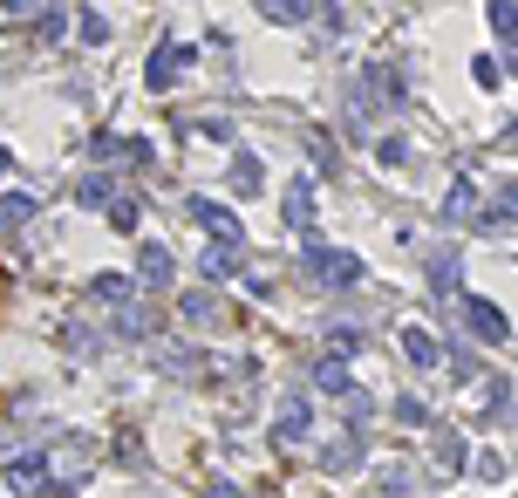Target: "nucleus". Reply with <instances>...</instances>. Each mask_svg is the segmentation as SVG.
<instances>
[{
  "mask_svg": "<svg viewBox=\"0 0 518 498\" xmlns=\"http://www.w3.org/2000/svg\"><path fill=\"white\" fill-rule=\"evenodd\" d=\"M484 21L498 41H512V76H518V0H484Z\"/></svg>",
  "mask_w": 518,
  "mask_h": 498,
  "instance_id": "10",
  "label": "nucleus"
},
{
  "mask_svg": "<svg viewBox=\"0 0 518 498\" xmlns=\"http://www.w3.org/2000/svg\"><path fill=\"white\" fill-rule=\"evenodd\" d=\"M75 198H82V205H89V212H110L116 198V178H103V171H89V178H82V185H75Z\"/></svg>",
  "mask_w": 518,
  "mask_h": 498,
  "instance_id": "14",
  "label": "nucleus"
},
{
  "mask_svg": "<svg viewBox=\"0 0 518 498\" xmlns=\"http://www.w3.org/2000/svg\"><path fill=\"white\" fill-rule=\"evenodd\" d=\"M259 14H266V21H280V28H294V21L314 14V0H259Z\"/></svg>",
  "mask_w": 518,
  "mask_h": 498,
  "instance_id": "18",
  "label": "nucleus"
},
{
  "mask_svg": "<svg viewBox=\"0 0 518 498\" xmlns=\"http://www.w3.org/2000/svg\"><path fill=\"white\" fill-rule=\"evenodd\" d=\"M430 287H437V301H450V294H457V253H437V260H430Z\"/></svg>",
  "mask_w": 518,
  "mask_h": 498,
  "instance_id": "19",
  "label": "nucleus"
},
{
  "mask_svg": "<svg viewBox=\"0 0 518 498\" xmlns=\"http://www.w3.org/2000/svg\"><path fill=\"white\" fill-rule=\"evenodd\" d=\"M471 76H478V89H498V82H505V69H498L491 55H478V62H471Z\"/></svg>",
  "mask_w": 518,
  "mask_h": 498,
  "instance_id": "28",
  "label": "nucleus"
},
{
  "mask_svg": "<svg viewBox=\"0 0 518 498\" xmlns=\"http://www.w3.org/2000/svg\"><path fill=\"white\" fill-rule=\"evenodd\" d=\"M437 464H444V471H464V437H457V430H437Z\"/></svg>",
  "mask_w": 518,
  "mask_h": 498,
  "instance_id": "20",
  "label": "nucleus"
},
{
  "mask_svg": "<svg viewBox=\"0 0 518 498\" xmlns=\"http://www.w3.org/2000/svg\"><path fill=\"white\" fill-rule=\"evenodd\" d=\"M185 321H198V328H212V321H219V307L205 301V294H191V301H185Z\"/></svg>",
  "mask_w": 518,
  "mask_h": 498,
  "instance_id": "27",
  "label": "nucleus"
},
{
  "mask_svg": "<svg viewBox=\"0 0 518 498\" xmlns=\"http://www.w3.org/2000/svg\"><path fill=\"white\" fill-rule=\"evenodd\" d=\"M191 130H198V137H212V144H232V116H198Z\"/></svg>",
  "mask_w": 518,
  "mask_h": 498,
  "instance_id": "26",
  "label": "nucleus"
},
{
  "mask_svg": "<svg viewBox=\"0 0 518 498\" xmlns=\"http://www.w3.org/2000/svg\"><path fill=\"white\" fill-rule=\"evenodd\" d=\"M478 219H484V226H505V219H518V185H498V192L484 198Z\"/></svg>",
  "mask_w": 518,
  "mask_h": 498,
  "instance_id": "16",
  "label": "nucleus"
},
{
  "mask_svg": "<svg viewBox=\"0 0 518 498\" xmlns=\"http://www.w3.org/2000/svg\"><path fill=\"white\" fill-rule=\"evenodd\" d=\"M464 321H471V335H478V342H512V321H505V307L464 301Z\"/></svg>",
  "mask_w": 518,
  "mask_h": 498,
  "instance_id": "7",
  "label": "nucleus"
},
{
  "mask_svg": "<svg viewBox=\"0 0 518 498\" xmlns=\"http://www.w3.org/2000/svg\"><path fill=\"white\" fill-rule=\"evenodd\" d=\"M403 355L416 362V369H437V362H444V348H437L430 328H403Z\"/></svg>",
  "mask_w": 518,
  "mask_h": 498,
  "instance_id": "13",
  "label": "nucleus"
},
{
  "mask_svg": "<svg viewBox=\"0 0 518 498\" xmlns=\"http://www.w3.org/2000/svg\"><path fill=\"white\" fill-rule=\"evenodd\" d=\"M484 417H505V410H512V383H505V376H491V383H484V403H478Z\"/></svg>",
  "mask_w": 518,
  "mask_h": 498,
  "instance_id": "22",
  "label": "nucleus"
},
{
  "mask_svg": "<svg viewBox=\"0 0 518 498\" xmlns=\"http://www.w3.org/2000/svg\"><path fill=\"white\" fill-rule=\"evenodd\" d=\"M471 212H484V205H478V185H471V178H457L450 198H444V219H471Z\"/></svg>",
  "mask_w": 518,
  "mask_h": 498,
  "instance_id": "17",
  "label": "nucleus"
},
{
  "mask_svg": "<svg viewBox=\"0 0 518 498\" xmlns=\"http://www.w3.org/2000/svg\"><path fill=\"white\" fill-rule=\"evenodd\" d=\"M0 478H7L14 492H35V485H55V464L41 458V451H21V458L0 464Z\"/></svg>",
  "mask_w": 518,
  "mask_h": 498,
  "instance_id": "4",
  "label": "nucleus"
},
{
  "mask_svg": "<svg viewBox=\"0 0 518 498\" xmlns=\"http://www.w3.org/2000/svg\"><path fill=\"white\" fill-rule=\"evenodd\" d=\"M75 21H82V41H89V48H103V41H110V21H103V7H75Z\"/></svg>",
  "mask_w": 518,
  "mask_h": 498,
  "instance_id": "21",
  "label": "nucleus"
},
{
  "mask_svg": "<svg viewBox=\"0 0 518 498\" xmlns=\"http://www.w3.org/2000/svg\"><path fill=\"white\" fill-rule=\"evenodd\" d=\"M232 192H239V198H259V192H266V164H259L253 151L232 157Z\"/></svg>",
  "mask_w": 518,
  "mask_h": 498,
  "instance_id": "11",
  "label": "nucleus"
},
{
  "mask_svg": "<svg viewBox=\"0 0 518 498\" xmlns=\"http://www.w3.org/2000/svg\"><path fill=\"white\" fill-rule=\"evenodd\" d=\"M137 294H144V287H137L130 273H96V280H89V307H103V314H130Z\"/></svg>",
  "mask_w": 518,
  "mask_h": 498,
  "instance_id": "2",
  "label": "nucleus"
},
{
  "mask_svg": "<svg viewBox=\"0 0 518 498\" xmlns=\"http://www.w3.org/2000/svg\"><path fill=\"white\" fill-rule=\"evenodd\" d=\"M375 157H382V164H403L409 144H403V137H382V144H375Z\"/></svg>",
  "mask_w": 518,
  "mask_h": 498,
  "instance_id": "31",
  "label": "nucleus"
},
{
  "mask_svg": "<svg viewBox=\"0 0 518 498\" xmlns=\"http://www.w3.org/2000/svg\"><path fill=\"white\" fill-rule=\"evenodd\" d=\"M35 212H41V205H35L28 192H7V198H0V239H14V232L28 226Z\"/></svg>",
  "mask_w": 518,
  "mask_h": 498,
  "instance_id": "12",
  "label": "nucleus"
},
{
  "mask_svg": "<svg viewBox=\"0 0 518 498\" xmlns=\"http://www.w3.org/2000/svg\"><path fill=\"white\" fill-rule=\"evenodd\" d=\"M0 14H35V0H0Z\"/></svg>",
  "mask_w": 518,
  "mask_h": 498,
  "instance_id": "32",
  "label": "nucleus"
},
{
  "mask_svg": "<svg viewBox=\"0 0 518 498\" xmlns=\"http://www.w3.org/2000/svg\"><path fill=\"white\" fill-rule=\"evenodd\" d=\"M7 171H14V151H7V144H0V178H7Z\"/></svg>",
  "mask_w": 518,
  "mask_h": 498,
  "instance_id": "34",
  "label": "nucleus"
},
{
  "mask_svg": "<svg viewBox=\"0 0 518 498\" xmlns=\"http://www.w3.org/2000/svg\"><path fill=\"white\" fill-rule=\"evenodd\" d=\"M198 273H205V280H212V287H219V280H232V273H239V246H205V260H198Z\"/></svg>",
  "mask_w": 518,
  "mask_h": 498,
  "instance_id": "15",
  "label": "nucleus"
},
{
  "mask_svg": "<svg viewBox=\"0 0 518 498\" xmlns=\"http://www.w3.org/2000/svg\"><path fill=\"white\" fill-rule=\"evenodd\" d=\"M171 273H178V260H171V246H157V239H144V260H137V287H144V294H157V287H171Z\"/></svg>",
  "mask_w": 518,
  "mask_h": 498,
  "instance_id": "6",
  "label": "nucleus"
},
{
  "mask_svg": "<svg viewBox=\"0 0 518 498\" xmlns=\"http://www.w3.org/2000/svg\"><path fill=\"white\" fill-rule=\"evenodd\" d=\"M505 144H518V123H512V130H505Z\"/></svg>",
  "mask_w": 518,
  "mask_h": 498,
  "instance_id": "35",
  "label": "nucleus"
},
{
  "mask_svg": "<svg viewBox=\"0 0 518 498\" xmlns=\"http://www.w3.org/2000/svg\"><path fill=\"white\" fill-rule=\"evenodd\" d=\"M355 348H362V328H348V321H341V328H328V355H341V362H348Z\"/></svg>",
  "mask_w": 518,
  "mask_h": 498,
  "instance_id": "23",
  "label": "nucleus"
},
{
  "mask_svg": "<svg viewBox=\"0 0 518 498\" xmlns=\"http://www.w3.org/2000/svg\"><path fill=\"white\" fill-rule=\"evenodd\" d=\"M69 35V14H62V7H55V14H41V41H62Z\"/></svg>",
  "mask_w": 518,
  "mask_h": 498,
  "instance_id": "30",
  "label": "nucleus"
},
{
  "mask_svg": "<svg viewBox=\"0 0 518 498\" xmlns=\"http://www.w3.org/2000/svg\"><path fill=\"white\" fill-rule=\"evenodd\" d=\"M478 478H484V485H505V458H498V451H484V458H478Z\"/></svg>",
  "mask_w": 518,
  "mask_h": 498,
  "instance_id": "29",
  "label": "nucleus"
},
{
  "mask_svg": "<svg viewBox=\"0 0 518 498\" xmlns=\"http://www.w3.org/2000/svg\"><path fill=\"white\" fill-rule=\"evenodd\" d=\"M307 273L334 287V294H348V287H362V260L355 253H341V246H321V239H307Z\"/></svg>",
  "mask_w": 518,
  "mask_h": 498,
  "instance_id": "1",
  "label": "nucleus"
},
{
  "mask_svg": "<svg viewBox=\"0 0 518 498\" xmlns=\"http://www.w3.org/2000/svg\"><path fill=\"white\" fill-rule=\"evenodd\" d=\"M191 219L212 232V239H225V246H246V226H239L225 205H212V198H191Z\"/></svg>",
  "mask_w": 518,
  "mask_h": 498,
  "instance_id": "5",
  "label": "nucleus"
},
{
  "mask_svg": "<svg viewBox=\"0 0 518 498\" xmlns=\"http://www.w3.org/2000/svg\"><path fill=\"white\" fill-rule=\"evenodd\" d=\"M185 69H191V48H185V41H164V48L150 55V76L144 82L164 96V89H178V82H185Z\"/></svg>",
  "mask_w": 518,
  "mask_h": 498,
  "instance_id": "3",
  "label": "nucleus"
},
{
  "mask_svg": "<svg viewBox=\"0 0 518 498\" xmlns=\"http://www.w3.org/2000/svg\"><path fill=\"white\" fill-rule=\"evenodd\" d=\"M307 430H314V403H307V396H294V403L273 417V444H300Z\"/></svg>",
  "mask_w": 518,
  "mask_h": 498,
  "instance_id": "8",
  "label": "nucleus"
},
{
  "mask_svg": "<svg viewBox=\"0 0 518 498\" xmlns=\"http://www.w3.org/2000/svg\"><path fill=\"white\" fill-rule=\"evenodd\" d=\"M137 219H144V205H137V198H116V205H110V226L116 232H137Z\"/></svg>",
  "mask_w": 518,
  "mask_h": 498,
  "instance_id": "24",
  "label": "nucleus"
},
{
  "mask_svg": "<svg viewBox=\"0 0 518 498\" xmlns=\"http://www.w3.org/2000/svg\"><path fill=\"white\" fill-rule=\"evenodd\" d=\"M396 423H409V430H423V423H430V410H423V396H396Z\"/></svg>",
  "mask_w": 518,
  "mask_h": 498,
  "instance_id": "25",
  "label": "nucleus"
},
{
  "mask_svg": "<svg viewBox=\"0 0 518 498\" xmlns=\"http://www.w3.org/2000/svg\"><path fill=\"white\" fill-rule=\"evenodd\" d=\"M280 219H287L294 232L314 226V178H294V185H287V198H280Z\"/></svg>",
  "mask_w": 518,
  "mask_h": 498,
  "instance_id": "9",
  "label": "nucleus"
},
{
  "mask_svg": "<svg viewBox=\"0 0 518 498\" xmlns=\"http://www.w3.org/2000/svg\"><path fill=\"white\" fill-rule=\"evenodd\" d=\"M212 498H246L239 485H225V478H212Z\"/></svg>",
  "mask_w": 518,
  "mask_h": 498,
  "instance_id": "33",
  "label": "nucleus"
}]
</instances>
